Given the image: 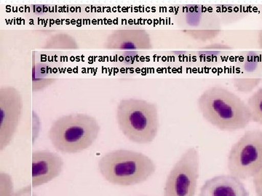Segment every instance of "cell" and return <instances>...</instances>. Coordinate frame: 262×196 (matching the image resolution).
I'll list each match as a JSON object with an SVG mask.
<instances>
[{
  "mask_svg": "<svg viewBox=\"0 0 262 196\" xmlns=\"http://www.w3.org/2000/svg\"><path fill=\"white\" fill-rule=\"evenodd\" d=\"M198 106L206 121L222 131L244 130L251 122L247 103L222 86L206 89L198 97Z\"/></svg>",
  "mask_w": 262,
  "mask_h": 196,
  "instance_id": "6da1fadb",
  "label": "cell"
},
{
  "mask_svg": "<svg viewBox=\"0 0 262 196\" xmlns=\"http://www.w3.org/2000/svg\"><path fill=\"white\" fill-rule=\"evenodd\" d=\"M98 171L108 183L127 187L146 182L156 172V165L149 156L132 151L118 149L101 156Z\"/></svg>",
  "mask_w": 262,
  "mask_h": 196,
  "instance_id": "7a4b0ae2",
  "label": "cell"
},
{
  "mask_svg": "<svg viewBox=\"0 0 262 196\" xmlns=\"http://www.w3.org/2000/svg\"><path fill=\"white\" fill-rule=\"evenodd\" d=\"M101 127L96 118L84 113L63 115L53 122L48 138L58 152L78 154L97 140Z\"/></svg>",
  "mask_w": 262,
  "mask_h": 196,
  "instance_id": "3957f363",
  "label": "cell"
},
{
  "mask_svg": "<svg viewBox=\"0 0 262 196\" xmlns=\"http://www.w3.org/2000/svg\"><path fill=\"white\" fill-rule=\"evenodd\" d=\"M116 119L122 135L136 144H149L160 130V116L155 103L138 98L122 99L117 108Z\"/></svg>",
  "mask_w": 262,
  "mask_h": 196,
  "instance_id": "277c9868",
  "label": "cell"
},
{
  "mask_svg": "<svg viewBox=\"0 0 262 196\" xmlns=\"http://www.w3.org/2000/svg\"><path fill=\"white\" fill-rule=\"evenodd\" d=\"M262 167V130L246 132L231 148L227 168L232 176L246 180Z\"/></svg>",
  "mask_w": 262,
  "mask_h": 196,
  "instance_id": "5b68a950",
  "label": "cell"
},
{
  "mask_svg": "<svg viewBox=\"0 0 262 196\" xmlns=\"http://www.w3.org/2000/svg\"><path fill=\"white\" fill-rule=\"evenodd\" d=\"M200 156L195 148L187 150L170 170L163 196H194L199 179Z\"/></svg>",
  "mask_w": 262,
  "mask_h": 196,
  "instance_id": "8992f818",
  "label": "cell"
},
{
  "mask_svg": "<svg viewBox=\"0 0 262 196\" xmlns=\"http://www.w3.org/2000/svg\"><path fill=\"white\" fill-rule=\"evenodd\" d=\"M23 98L13 86L0 88V151L10 145L14 138L23 113Z\"/></svg>",
  "mask_w": 262,
  "mask_h": 196,
  "instance_id": "52a82bcc",
  "label": "cell"
},
{
  "mask_svg": "<svg viewBox=\"0 0 262 196\" xmlns=\"http://www.w3.org/2000/svg\"><path fill=\"white\" fill-rule=\"evenodd\" d=\"M64 162L56 153L48 150L33 151L32 185L33 188L46 185L61 175Z\"/></svg>",
  "mask_w": 262,
  "mask_h": 196,
  "instance_id": "ba28073f",
  "label": "cell"
},
{
  "mask_svg": "<svg viewBox=\"0 0 262 196\" xmlns=\"http://www.w3.org/2000/svg\"><path fill=\"white\" fill-rule=\"evenodd\" d=\"M104 48L110 51H149L153 48L151 36L144 29H119L106 38Z\"/></svg>",
  "mask_w": 262,
  "mask_h": 196,
  "instance_id": "9c48e42d",
  "label": "cell"
},
{
  "mask_svg": "<svg viewBox=\"0 0 262 196\" xmlns=\"http://www.w3.org/2000/svg\"><path fill=\"white\" fill-rule=\"evenodd\" d=\"M178 21L182 30L204 32L220 29V19L215 13L202 5H187L181 7Z\"/></svg>",
  "mask_w": 262,
  "mask_h": 196,
  "instance_id": "30bf717a",
  "label": "cell"
},
{
  "mask_svg": "<svg viewBox=\"0 0 262 196\" xmlns=\"http://www.w3.org/2000/svg\"><path fill=\"white\" fill-rule=\"evenodd\" d=\"M200 196H249V192L239 179L231 175H219L205 182Z\"/></svg>",
  "mask_w": 262,
  "mask_h": 196,
  "instance_id": "8fae6325",
  "label": "cell"
},
{
  "mask_svg": "<svg viewBox=\"0 0 262 196\" xmlns=\"http://www.w3.org/2000/svg\"><path fill=\"white\" fill-rule=\"evenodd\" d=\"M232 79L262 80V52H241L236 59Z\"/></svg>",
  "mask_w": 262,
  "mask_h": 196,
  "instance_id": "7c38bea8",
  "label": "cell"
},
{
  "mask_svg": "<svg viewBox=\"0 0 262 196\" xmlns=\"http://www.w3.org/2000/svg\"><path fill=\"white\" fill-rule=\"evenodd\" d=\"M43 47L48 50L75 51L78 49V44L75 39L69 34H56L48 38Z\"/></svg>",
  "mask_w": 262,
  "mask_h": 196,
  "instance_id": "4fadbf2b",
  "label": "cell"
},
{
  "mask_svg": "<svg viewBox=\"0 0 262 196\" xmlns=\"http://www.w3.org/2000/svg\"><path fill=\"white\" fill-rule=\"evenodd\" d=\"M232 48L226 44L215 43V44H208L206 47H202L198 51V58L202 61L212 62L213 59L222 56L225 52L232 51Z\"/></svg>",
  "mask_w": 262,
  "mask_h": 196,
  "instance_id": "5bb4252c",
  "label": "cell"
},
{
  "mask_svg": "<svg viewBox=\"0 0 262 196\" xmlns=\"http://www.w3.org/2000/svg\"><path fill=\"white\" fill-rule=\"evenodd\" d=\"M251 121L262 125V87L258 89L247 101Z\"/></svg>",
  "mask_w": 262,
  "mask_h": 196,
  "instance_id": "9a60e30c",
  "label": "cell"
},
{
  "mask_svg": "<svg viewBox=\"0 0 262 196\" xmlns=\"http://www.w3.org/2000/svg\"><path fill=\"white\" fill-rule=\"evenodd\" d=\"M217 13H222V17L227 14L224 20L227 22H235L246 17L247 10L243 6L238 5H224L219 6L216 10Z\"/></svg>",
  "mask_w": 262,
  "mask_h": 196,
  "instance_id": "2e32d148",
  "label": "cell"
},
{
  "mask_svg": "<svg viewBox=\"0 0 262 196\" xmlns=\"http://www.w3.org/2000/svg\"><path fill=\"white\" fill-rule=\"evenodd\" d=\"M187 37L191 38L193 40L198 41V42H206L209 41L213 40L215 38L220 35L222 30H211L204 31V32H195V31L182 30Z\"/></svg>",
  "mask_w": 262,
  "mask_h": 196,
  "instance_id": "e0dca14e",
  "label": "cell"
},
{
  "mask_svg": "<svg viewBox=\"0 0 262 196\" xmlns=\"http://www.w3.org/2000/svg\"><path fill=\"white\" fill-rule=\"evenodd\" d=\"M262 80H247L232 79L234 89L241 93L249 94L258 87Z\"/></svg>",
  "mask_w": 262,
  "mask_h": 196,
  "instance_id": "ac0fdd59",
  "label": "cell"
},
{
  "mask_svg": "<svg viewBox=\"0 0 262 196\" xmlns=\"http://www.w3.org/2000/svg\"><path fill=\"white\" fill-rule=\"evenodd\" d=\"M14 182L9 174L0 173V196H15Z\"/></svg>",
  "mask_w": 262,
  "mask_h": 196,
  "instance_id": "d6986e66",
  "label": "cell"
},
{
  "mask_svg": "<svg viewBox=\"0 0 262 196\" xmlns=\"http://www.w3.org/2000/svg\"><path fill=\"white\" fill-rule=\"evenodd\" d=\"M253 182L256 195L262 196V167L253 176Z\"/></svg>",
  "mask_w": 262,
  "mask_h": 196,
  "instance_id": "ffe728a7",
  "label": "cell"
},
{
  "mask_svg": "<svg viewBox=\"0 0 262 196\" xmlns=\"http://www.w3.org/2000/svg\"><path fill=\"white\" fill-rule=\"evenodd\" d=\"M32 139L33 142L37 140L38 136L40 132L41 124L39 121V118L36 115H33V124H32Z\"/></svg>",
  "mask_w": 262,
  "mask_h": 196,
  "instance_id": "44dd1931",
  "label": "cell"
},
{
  "mask_svg": "<svg viewBox=\"0 0 262 196\" xmlns=\"http://www.w3.org/2000/svg\"><path fill=\"white\" fill-rule=\"evenodd\" d=\"M15 196H39L37 193L33 191L32 185H27L21 187L15 192Z\"/></svg>",
  "mask_w": 262,
  "mask_h": 196,
  "instance_id": "7402d4cb",
  "label": "cell"
},
{
  "mask_svg": "<svg viewBox=\"0 0 262 196\" xmlns=\"http://www.w3.org/2000/svg\"><path fill=\"white\" fill-rule=\"evenodd\" d=\"M257 44L258 48H259L260 50H262V29H260L258 32Z\"/></svg>",
  "mask_w": 262,
  "mask_h": 196,
  "instance_id": "603a6c76",
  "label": "cell"
},
{
  "mask_svg": "<svg viewBox=\"0 0 262 196\" xmlns=\"http://www.w3.org/2000/svg\"><path fill=\"white\" fill-rule=\"evenodd\" d=\"M144 196H146V195H144Z\"/></svg>",
  "mask_w": 262,
  "mask_h": 196,
  "instance_id": "cb8c5ba5",
  "label": "cell"
}]
</instances>
